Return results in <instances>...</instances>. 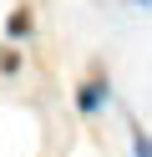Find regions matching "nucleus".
I'll return each instance as SVG.
<instances>
[{
	"label": "nucleus",
	"mask_w": 152,
	"mask_h": 157,
	"mask_svg": "<svg viewBox=\"0 0 152 157\" xmlns=\"http://www.w3.org/2000/svg\"><path fill=\"white\" fill-rule=\"evenodd\" d=\"M30 25H36L30 5H20V10H10V15H5V36H10V41H25V36H30Z\"/></svg>",
	"instance_id": "2"
},
{
	"label": "nucleus",
	"mask_w": 152,
	"mask_h": 157,
	"mask_svg": "<svg viewBox=\"0 0 152 157\" xmlns=\"http://www.w3.org/2000/svg\"><path fill=\"white\" fill-rule=\"evenodd\" d=\"M107 101H111L107 76H91V81H81V86H76V112H81V117H96Z\"/></svg>",
	"instance_id": "1"
},
{
	"label": "nucleus",
	"mask_w": 152,
	"mask_h": 157,
	"mask_svg": "<svg viewBox=\"0 0 152 157\" xmlns=\"http://www.w3.org/2000/svg\"><path fill=\"white\" fill-rule=\"evenodd\" d=\"M20 71V51L15 46H0V76H15Z\"/></svg>",
	"instance_id": "3"
},
{
	"label": "nucleus",
	"mask_w": 152,
	"mask_h": 157,
	"mask_svg": "<svg viewBox=\"0 0 152 157\" xmlns=\"http://www.w3.org/2000/svg\"><path fill=\"white\" fill-rule=\"evenodd\" d=\"M132 157H152V137L142 127H132Z\"/></svg>",
	"instance_id": "4"
},
{
	"label": "nucleus",
	"mask_w": 152,
	"mask_h": 157,
	"mask_svg": "<svg viewBox=\"0 0 152 157\" xmlns=\"http://www.w3.org/2000/svg\"><path fill=\"white\" fill-rule=\"evenodd\" d=\"M137 5H152V0H137Z\"/></svg>",
	"instance_id": "5"
}]
</instances>
